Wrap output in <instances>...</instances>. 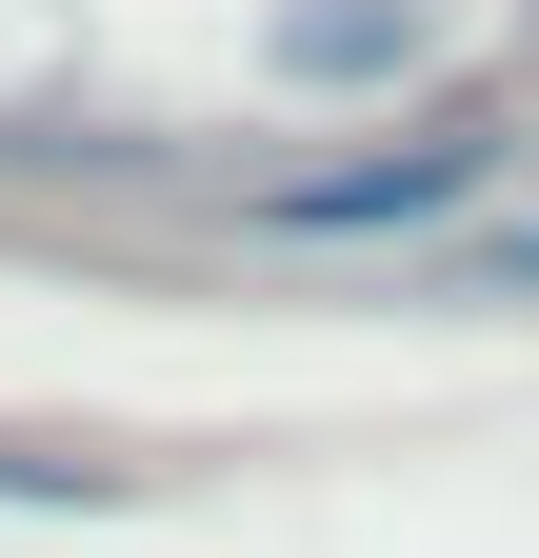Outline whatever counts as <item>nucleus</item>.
<instances>
[{
	"mask_svg": "<svg viewBox=\"0 0 539 558\" xmlns=\"http://www.w3.org/2000/svg\"><path fill=\"white\" fill-rule=\"evenodd\" d=\"M500 160H519V140L459 120V140H399V160H300V180H260L240 220H260V240H420V220H459Z\"/></svg>",
	"mask_w": 539,
	"mask_h": 558,
	"instance_id": "1",
	"label": "nucleus"
},
{
	"mask_svg": "<svg viewBox=\"0 0 539 558\" xmlns=\"http://www.w3.org/2000/svg\"><path fill=\"white\" fill-rule=\"evenodd\" d=\"M459 279H500V300H539V199H519V220H480V240H459Z\"/></svg>",
	"mask_w": 539,
	"mask_h": 558,
	"instance_id": "3",
	"label": "nucleus"
},
{
	"mask_svg": "<svg viewBox=\"0 0 539 558\" xmlns=\"http://www.w3.org/2000/svg\"><path fill=\"white\" fill-rule=\"evenodd\" d=\"M420 40H440L420 0H300V21H280V81H399Z\"/></svg>",
	"mask_w": 539,
	"mask_h": 558,
	"instance_id": "2",
	"label": "nucleus"
}]
</instances>
